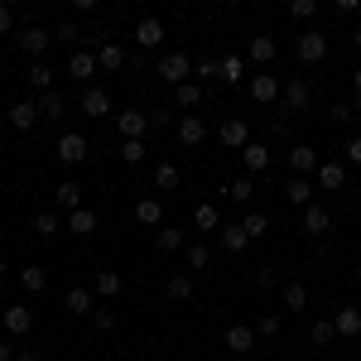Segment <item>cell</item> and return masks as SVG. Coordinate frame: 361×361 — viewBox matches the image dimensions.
Here are the masks:
<instances>
[{"instance_id":"obj_1","label":"cell","mask_w":361,"mask_h":361,"mask_svg":"<svg viewBox=\"0 0 361 361\" xmlns=\"http://www.w3.org/2000/svg\"><path fill=\"white\" fill-rule=\"evenodd\" d=\"M154 73L164 78L169 87H183L188 78H193V63H188V54H178V49H169L159 63H154Z\"/></svg>"},{"instance_id":"obj_2","label":"cell","mask_w":361,"mask_h":361,"mask_svg":"<svg viewBox=\"0 0 361 361\" xmlns=\"http://www.w3.org/2000/svg\"><path fill=\"white\" fill-rule=\"evenodd\" d=\"M15 39H20V49H25L34 63H44V54L54 49V29H44V25H25Z\"/></svg>"},{"instance_id":"obj_3","label":"cell","mask_w":361,"mask_h":361,"mask_svg":"<svg viewBox=\"0 0 361 361\" xmlns=\"http://www.w3.org/2000/svg\"><path fill=\"white\" fill-rule=\"evenodd\" d=\"M279 97H284V111L299 116V111H308V102H313V87H308V78H284Z\"/></svg>"},{"instance_id":"obj_4","label":"cell","mask_w":361,"mask_h":361,"mask_svg":"<svg viewBox=\"0 0 361 361\" xmlns=\"http://www.w3.org/2000/svg\"><path fill=\"white\" fill-rule=\"evenodd\" d=\"M294 54L304 58V63H323V58H328V34H323V29H304L299 44H294Z\"/></svg>"},{"instance_id":"obj_5","label":"cell","mask_w":361,"mask_h":361,"mask_svg":"<svg viewBox=\"0 0 361 361\" xmlns=\"http://www.w3.org/2000/svg\"><path fill=\"white\" fill-rule=\"evenodd\" d=\"M63 164H82V159H92V145H87V135H78V130H68V135L58 140V149H54Z\"/></svg>"},{"instance_id":"obj_6","label":"cell","mask_w":361,"mask_h":361,"mask_svg":"<svg viewBox=\"0 0 361 361\" xmlns=\"http://www.w3.org/2000/svg\"><path fill=\"white\" fill-rule=\"evenodd\" d=\"M313 183H318L323 193H342V188H347V164L323 159V164H318V173H313Z\"/></svg>"},{"instance_id":"obj_7","label":"cell","mask_w":361,"mask_h":361,"mask_svg":"<svg viewBox=\"0 0 361 361\" xmlns=\"http://www.w3.org/2000/svg\"><path fill=\"white\" fill-rule=\"evenodd\" d=\"M217 140H222L226 149H246V145H250V126H246V116H226L222 130H217Z\"/></svg>"},{"instance_id":"obj_8","label":"cell","mask_w":361,"mask_h":361,"mask_svg":"<svg viewBox=\"0 0 361 361\" xmlns=\"http://www.w3.org/2000/svg\"><path fill=\"white\" fill-rule=\"evenodd\" d=\"M116 130H121V140H145L149 135V111H121L116 116Z\"/></svg>"},{"instance_id":"obj_9","label":"cell","mask_w":361,"mask_h":361,"mask_svg":"<svg viewBox=\"0 0 361 361\" xmlns=\"http://www.w3.org/2000/svg\"><path fill=\"white\" fill-rule=\"evenodd\" d=\"M0 328H5L10 337H25V333H34V308H25V304L5 308V313H0Z\"/></svg>"},{"instance_id":"obj_10","label":"cell","mask_w":361,"mask_h":361,"mask_svg":"<svg viewBox=\"0 0 361 361\" xmlns=\"http://www.w3.org/2000/svg\"><path fill=\"white\" fill-rule=\"evenodd\" d=\"M318 164H323V159H318L313 145H294V149H289V169H294V178H313Z\"/></svg>"},{"instance_id":"obj_11","label":"cell","mask_w":361,"mask_h":361,"mask_svg":"<svg viewBox=\"0 0 361 361\" xmlns=\"http://www.w3.org/2000/svg\"><path fill=\"white\" fill-rule=\"evenodd\" d=\"M241 159H246V173L255 178V173H265V169L275 164V149H270V145H260V140H250L246 149H241Z\"/></svg>"},{"instance_id":"obj_12","label":"cell","mask_w":361,"mask_h":361,"mask_svg":"<svg viewBox=\"0 0 361 361\" xmlns=\"http://www.w3.org/2000/svg\"><path fill=\"white\" fill-rule=\"evenodd\" d=\"M279 78L275 73H255V78H250V102H260V106H270V102H275L279 97Z\"/></svg>"},{"instance_id":"obj_13","label":"cell","mask_w":361,"mask_h":361,"mask_svg":"<svg viewBox=\"0 0 361 361\" xmlns=\"http://www.w3.org/2000/svg\"><path fill=\"white\" fill-rule=\"evenodd\" d=\"M135 44H140V49H159V44H164V20L145 15V20L135 25Z\"/></svg>"},{"instance_id":"obj_14","label":"cell","mask_w":361,"mask_h":361,"mask_svg":"<svg viewBox=\"0 0 361 361\" xmlns=\"http://www.w3.org/2000/svg\"><path fill=\"white\" fill-rule=\"evenodd\" d=\"M202 140H207V121H202V116H183V121H178V145L193 149Z\"/></svg>"},{"instance_id":"obj_15","label":"cell","mask_w":361,"mask_h":361,"mask_svg":"<svg viewBox=\"0 0 361 361\" xmlns=\"http://www.w3.org/2000/svg\"><path fill=\"white\" fill-rule=\"evenodd\" d=\"M82 193H87V188L78 183V178H63V183L54 188V202H58V207H68V212H78V207H82Z\"/></svg>"},{"instance_id":"obj_16","label":"cell","mask_w":361,"mask_h":361,"mask_svg":"<svg viewBox=\"0 0 361 361\" xmlns=\"http://www.w3.org/2000/svg\"><path fill=\"white\" fill-rule=\"evenodd\" d=\"M275 54H279V44L270 39V34H255V39L246 44V58H250V63H260V68H265V63H275Z\"/></svg>"},{"instance_id":"obj_17","label":"cell","mask_w":361,"mask_h":361,"mask_svg":"<svg viewBox=\"0 0 361 361\" xmlns=\"http://www.w3.org/2000/svg\"><path fill=\"white\" fill-rule=\"evenodd\" d=\"M304 231H308V236H328V231H333V217H328V207L308 202V207H304Z\"/></svg>"},{"instance_id":"obj_18","label":"cell","mask_w":361,"mask_h":361,"mask_svg":"<svg viewBox=\"0 0 361 361\" xmlns=\"http://www.w3.org/2000/svg\"><path fill=\"white\" fill-rule=\"evenodd\" d=\"M250 347H255V328H246V323H231V328H226V352L246 357Z\"/></svg>"},{"instance_id":"obj_19","label":"cell","mask_w":361,"mask_h":361,"mask_svg":"<svg viewBox=\"0 0 361 361\" xmlns=\"http://www.w3.org/2000/svg\"><path fill=\"white\" fill-rule=\"evenodd\" d=\"M39 121H44V116H39V102H15V106H10V126H15V130H34Z\"/></svg>"},{"instance_id":"obj_20","label":"cell","mask_w":361,"mask_h":361,"mask_svg":"<svg viewBox=\"0 0 361 361\" xmlns=\"http://www.w3.org/2000/svg\"><path fill=\"white\" fill-rule=\"evenodd\" d=\"M92 73H97V54L78 49V54L68 58V78H78V82H92Z\"/></svg>"},{"instance_id":"obj_21","label":"cell","mask_w":361,"mask_h":361,"mask_svg":"<svg viewBox=\"0 0 361 361\" xmlns=\"http://www.w3.org/2000/svg\"><path fill=\"white\" fill-rule=\"evenodd\" d=\"M97 212H92V207H78V212H68V231H73V236H97Z\"/></svg>"},{"instance_id":"obj_22","label":"cell","mask_w":361,"mask_h":361,"mask_svg":"<svg viewBox=\"0 0 361 361\" xmlns=\"http://www.w3.org/2000/svg\"><path fill=\"white\" fill-rule=\"evenodd\" d=\"M97 68H102V73H121V68H126V49H121V44H102V49H97Z\"/></svg>"},{"instance_id":"obj_23","label":"cell","mask_w":361,"mask_h":361,"mask_svg":"<svg viewBox=\"0 0 361 361\" xmlns=\"http://www.w3.org/2000/svg\"><path fill=\"white\" fill-rule=\"evenodd\" d=\"M63 308H68L73 318H87V313H97V308H92V289H82V284H78V289H68Z\"/></svg>"},{"instance_id":"obj_24","label":"cell","mask_w":361,"mask_h":361,"mask_svg":"<svg viewBox=\"0 0 361 361\" xmlns=\"http://www.w3.org/2000/svg\"><path fill=\"white\" fill-rule=\"evenodd\" d=\"M111 111V97L102 92V87H87L82 92V116H106Z\"/></svg>"},{"instance_id":"obj_25","label":"cell","mask_w":361,"mask_h":361,"mask_svg":"<svg viewBox=\"0 0 361 361\" xmlns=\"http://www.w3.org/2000/svg\"><path fill=\"white\" fill-rule=\"evenodd\" d=\"M193 226L197 231H222V212H217L212 202H197L193 207Z\"/></svg>"},{"instance_id":"obj_26","label":"cell","mask_w":361,"mask_h":361,"mask_svg":"<svg viewBox=\"0 0 361 361\" xmlns=\"http://www.w3.org/2000/svg\"><path fill=\"white\" fill-rule=\"evenodd\" d=\"M279 304L284 308H308V284H299V279L279 284Z\"/></svg>"},{"instance_id":"obj_27","label":"cell","mask_w":361,"mask_h":361,"mask_svg":"<svg viewBox=\"0 0 361 361\" xmlns=\"http://www.w3.org/2000/svg\"><path fill=\"white\" fill-rule=\"evenodd\" d=\"M333 328H337V337H361V313L357 308H337Z\"/></svg>"},{"instance_id":"obj_28","label":"cell","mask_w":361,"mask_h":361,"mask_svg":"<svg viewBox=\"0 0 361 361\" xmlns=\"http://www.w3.org/2000/svg\"><path fill=\"white\" fill-rule=\"evenodd\" d=\"M246 246H250V236H246V226H241V222L222 226V250H231V255H241Z\"/></svg>"},{"instance_id":"obj_29","label":"cell","mask_w":361,"mask_h":361,"mask_svg":"<svg viewBox=\"0 0 361 361\" xmlns=\"http://www.w3.org/2000/svg\"><path fill=\"white\" fill-rule=\"evenodd\" d=\"M25 82L34 87V92H54V68H49V63H29Z\"/></svg>"},{"instance_id":"obj_30","label":"cell","mask_w":361,"mask_h":361,"mask_svg":"<svg viewBox=\"0 0 361 361\" xmlns=\"http://www.w3.org/2000/svg\"><path fill=\"white\" fill-rule=\"evenodd\" d=\"M135 222H145V226H159V222H164L159 197H140V202H135Z\"/></svg>"},{"instance_id":"obj_31","label":"cell","mask_w":361,"mask_h":361,"mask_svg":"<svg viewBox=\"0 0 361 361\" xmlns=\"http://www.w3.org/2000/svg\"><path fill=\"white\" fill-rule=\"evenodd\" d=\"M284 202L308 207V202H313V183H308V178H289V183H284Z\"/></svg>"},{"instance_id":"obj_32","label":"cell","mask_w":361,"mask_h":361,"mask_svg":"<svg viewBox=\"0 0 361 361\" xmlns=\"http://www.w3.org/2000/svg\"><path fill=\"white\" fill-rule=\"evenodd\" d=\"M92 289H97L102 299H116V294H121V275H116V270H97V275H92Z\"/></svg>"},{"instance_id":"obj_33","label":"cell","mask_w":361,"mask_h":361,"mask_svg":"<svg viewBox=\"0 0 361 361\" xmlns=\"http://www.w3.org/2000/svg\"><path fill=\"white\" fill-rule=\"evenodd\" d=\"M164 294L173 299V304H188V299H193V279H188V275H169Z\"/></svg>"},{"instance_id":"obj_34","label":"cell","mask_w":361,"mask_h":361,"mask_svg":"<svg viewBox=\"0 0 361 361\" xmlns=\"http://www.w3.org/2000/svg\"><path fill=\"white\" fill-rule=\"evenodd\" d=\"M63 217H58V212H39V217H34V231H39V236H44V241H54L58 231H63Z\"/></svg>"},{"instance_id":"obj_35","label":"cell","mask_w":361,"mask_h":361,"mask_svg":"<svg viewBox=\"0 0 361 361\" xmlns=\"http://www.w3.org/2000/svg\"><path fill=\"white\" fill-rule=\"evenodd\" d=\"M63 111H68V102H63L58 92H44V97H39V116H49V121H63Z\"/></svg>"},{"instance_id":"obj_36","label":"cell","mask_w":361,"mask_h":361,"mask_svg":"<svg viewBox=\"0 0 361 361\" xmlns=\"http://www.w3.org/2000/svg\"><path fill=\"white\" fill-rule=\"evenodd\" d=\"M20 284H25L29 294H39V289L49 284V270H44V265H25V270H20Z\"/></svg>"},{"instance_id":"obj_37","label":"cell","mask_w":361,"mask_h":361,"mask_svg":"<svg viewBox=\"0 0 361 361\" xmlns=\"http://www.w3.org/2000/svg\"><path fill=\"white\" fill-rule=\"evenodd\" d=\"M173 102H178L183 111H193L197 102H202V87H197V82H183V87H173Z\"/></svg>"},{"instance_id":"obj_38","label":"cell","mask_w":361,"mask_h":361,"mask_svg":"<svg viewBox=\"0 0 361 361\" xmlns=\"http://www.w3.org/2000/svg\"><path fill=\"white\" fill-rule=\"evenodd\" d=\"M246 78V58L241 54H226L222 58V82H241Z\"/></svg>"},{"instance_id":"obj_39","label":"cell","mask_w":361,"mask_h":361,"mask_svg":"<svg viewBox=\"0 0 361 361\" xmlns=\"http://www.w3.org/2000/svg\"><path fill=\"white\" fill-rule=\"evenodd\" d=\"M154 183H159V188H169V193H173V188H178V183H183V173H178V164H159L154 169Z\"/></svg>"},{"instance_id":"obj_40","label":"cell","mask_w":361,"mask_h":361,"mask_svg":"<svg viewBox=\"0 0 361 361\" xmlns=\"http://www.w3.org/2000/svg\"><path fill=\"white\" fill-rule=\"evenodd\" d=\"M226 197H231V202H250V197H255V178H250V173H241V178L226 188Z\"/></svg>"},{"instance_id":"obj_41","label":"cell","mask_w":361,"mask_h":361,"mask_svg":"<svg viewBox=\"0 0 361 361\" xmlns=\"http://www.w3.org/2000/svg\"><path fill=\"white\" fill-rule=\"evenodd\" d=\"M145 154H149V149H145V140H121V159H126L130 169L145 164Z\"/></svg>"},{"instance_id":"obj_42","label":"cell","mask_w":361,"mask_h":361,"mask_svg":"<svg viewBox=\"0 0 361 361\" xmlns=\"http://www.w3.org/2000/svg\"><path fill=\"white\" fill-rule=\"evenodd\" d=\"M154 246H159V250H178V246H183V231H178V226H159Z\"/></svg>"},{"instance_id":"obj_43","label":"cell","mask_w":361,"mask_h":361,"mask_svg":"<svg viewBox=\"0 0 361 361\" xmlns=\"http://www.w3.org/2000/svg\"><path fill=\"white\" fill-rule=\"evenodd\" d=\"M308 337H313L318 347H328V342H337V328H333V323H328V318H318V323L308 328Z\"/></svg>"},{"instance_id":"obj_44","label":"cell","mask_w":361,"mask_h":361,"mask_svg":"<svg viewBox=\"0 0 361 361\" xmlns=\"http://www.w3.org/2000/svg\"><path fill=\"white\" fill-rule=\"evenodd\" d=\"M241 226H246V236L255 241V236H265V231H270V217H265V212H246V222H241Z\"/></svg>"},{"instance_id":"obj_45","label":"cell","mask_w":361,"mask_h":361,"mask_svg":"<svg viewBox=\"0 0 361 361\" xmlns=\"http://www.w3.org/2000/svg\"><path fill=\"white\" fill-rule=\"evenodd\" d=\"M78 39H82V29L73 25V20H63V25L54 29V44H78Z\"/></svg>"},{"instance_id":"obj_46","label":"cell","mask_w":361,"mask_h":361,"mask_svg":"<svg viewBox=\"0 0 361 361\" xmlns=\"http://www.w3.org/2000/svg\"><path fill=\"white\" fill-rule=\"evenodd\" d=\"M275 284H279L275 265H260V270H255V289H260V294H265V289H275Z\"/></svg>"},{"instance_id":"obj_47","label":"cell","mask_w":361,"mask_h":361,"mask_svg":"<svg viewBox=\"0 0 361 361\" xmlns=\"http://www.w3.org/2000/svg\"><path fill=\"white\" fill-rule=\"evenodd\" d=\"M255 337H279V313H260V323H255Z\"/></svg>"},{"instance_id":"obj_48","label":"cell","mask_w":361,"mask_h":361,"mask_svg":"<svg viewBox=\"0 0 361 361\" xmlns=\"http://www.w3.org/2000/svg\"><path fill=\"white\" fill-rule=\"evenodd\" d=\"M188 270H207V246H202V241L188 246Z\"/></svg>"},{"instance_id":"obj_49","label":"cell","mask_w":361,"mask_h":361,"mask_svg":"<svg viewBox=\"0 0 361 361\" xmlns=\"http://www.w3.org/2000/svg\"><path fill=\"white\" fill-rule=\"evenodd\" d=\"M289 15H294V20H313V15H318V5H313V0H294V5H289Z\"/></svg>"},{"instance_id":"obj_50","label":"cell","mask_w":361,"mask_h":361,"mask_svg":"<svg viewBox=\"0 0 361 361\" xmlns=\"http://www.w3.org/2000/svg\"><path fill=\"white\" fill-rule=\"evenodd\" d=\"M92 318H97V328H102V333H111V328H116V313H111V308H97Z\"/></svg>"},{"instance_id":"obj_51","label":"cell","mask_w":361,"mask_h":361,"mask_svg":"<svg viewBox=\"0 0 361 361\" xmlns=\"http://www.w3.org/2000/svg\"><path fill=\"white\" fill-rule=\"evenodd\" d=\"M10 29H15V10H10V5H0V39H5Z\"/></svg>"},{"instance_id":"obj_52","label":"cell","mask_w":361,"mask_h":361,"mask_svg":"<svg viewBox=\"0 0 361 361\" xmlns=\"http://www.w3.org/2000/svg\"><path fill=\"white\" fill-rule=\"evenodd\" d=\"M328 116H333L337 126H342V121H352V106H347V102H337V106H333V111H328Z\"/></svg>"},{"instance_id":"obj_53","label":"cell","mask_w":361,"mask_h":361,"mask_svg":"<svg viewBox=\"0 0 361 361\" xmlns=\"http://www.w3.org/2000/svg\"><path fill=\"white\" fill-rule=\"evenodd\" d=\"M73 10H78V15H97L102 5H97V0H73Z\"/></svg>"},{"instance_id":"obj_54","label":"cell","mask_w":361,"mask_h":361,"mask_svg":"<svg viewBox=\"0 0 361 361\" xmlns=\"http://www.w3.org/2000/svg\"><path fill=\"white\" fill-rule=\"evenodd\" d=\"M347 159H352V164H361V135L347 140Z\"/></svg>"},{"instance_id":"obj_55","label":"cell","mask_w":361,"mask_h":361,"mask_svg":"<svg viewBox=\"0 0 361 361\" xmlns=\"http://www.w3.org/2000/svg\"><path fill=\"white\" fill-rule=\"evenodd\" d=\"M0 361H15V347H10L5 337H0Z\"/></svg>"},{"instance_id":"obj_56","label":"cell","mask_w":361,"mask_h":361,"mask_svg":"<svg viewBox=\"0 0 361 361\" xmlns=\"http://www.w3.org/2000/svg\"><path fill=\"white\" fill-rule=\"evenodd\" d=\"M352 92H357V106H361V68L352 73Z\"/></svg>"},{"instance_id":"obj_57","label":"cell","mask_w":361,"mask_h":361,"mask_svg":"<svg viewBox=\"0 0 361 361\" xmlns=\"http://www.w3.org/2000/svg\"><path fill=\"white\" fill-rule=\"evenodd\" d=\"M352 44H357V54H361V25H357V34H352Z\"/></svg>"},{"instance_id":"obj_58","label":"cell","mask_w":361,"mask_h":361,"mask_svg":"<svg viewBox=\"0 0 361 361\" xmlns=\"http://www.w3.org/2000/svg\"><path fill=\"white\" fill-rule=\"evenodd\" d=\"M15 361H39V357H34V352H25V357H15Z\"/></svg>"},{"instance_id":"obj_59","label":"cell","mask_w":361,"mask_h":361,"mask_svg":"<svg viewBox=\"0 0 361 361\" xmlns=\"http://www.w3.org/2000/svg\"><path fill=\"white\" fill-rule=\"evenodd\" d=\"M0 279H5V260H0Z\"/></svg>"},{"instance_id":"obj_60","label":"cell","mask_w":361,"mask_h":361,"mask_svg":"<svg viewBox=\"0 0 361 361\" xmlns=\"http://www.w3.org/2000/svg\"><path fill=\"white\" fill-rule=\"evenodd\" d=\"M357 279H361V265H357Z\"/></svg>"},{"instance_id":"obj_61","label":"cell","mask_w":361,"mask_h":361,"mask_svg":"<svg viewBox=\"0 0 361 361\" xmlns=\"http://www.w3.org/2000/svg\"><path fill=\"white\" fill-rule=\"evenodd\" d=\"M0 231H5V226H0Z\"/></svg>"}]
</instances>
